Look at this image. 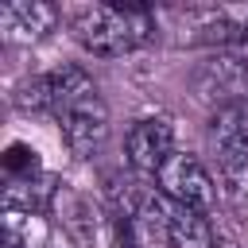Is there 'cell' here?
Segmentation results:
<instances>
[{"instance_id": "4", "label": "cell", "mask_w": 248, "mask_h": 248, "mask_svg": "<svg viewBox=\"0 0 248 248\" xmlns=\"http://www.w3.org/2000/svg\"><path fill=\"white\" fill-rule=\"evenodd\" d=\"M155 182H159V194H167L178 205H190V209H202V213L213 205V178L186 151H174L163 163V170L155 174Z\"/></svg>"}, {"instance_id": "6", "label": "cell", "mask_w": 248, "mask_h": 248, "mask_svg": "<svg viewBox=\"0 0 248 248\" xmlns=\"http://www.w3.org/2000/svg\"><path fill=\"white\" fill-rule=\"evenodd\" d=\"M58 8L54 4H4L0 8V27L12 43H35L46 31H54Z\"/></svg>"}, {"instance_id": "7", "label": "cell", "mask_w": 248, "mask_h": 248, "mask_svg": "<svg viewBox=\"0 0 248 248\" xmlns=\"http://www.w3.org/2000/svg\"><path fill=\"white\" fill-rule=\"evenodd\" d=\"M217 167H221L225 198L232 202L236 213L248 217V140H236V143L217 147Z\"/></svg>"}, {"instance_id": "8", "label": "cell", "mask_w": 248, "mask_h": 248, "mask_svg": "<svg viewBox=\"0 0 248 248\" xmlns=\"http://www.w3.org/2000/svg\"><path fill=\"white\" fill-rule=\"evenodd\" d=\"M4 170H8V178H31V174H39V159H35V151L16 143L4 155Z\"/></svg>"}, {"instance_id": "1", "label": "cell", "mask_w": 248, "mask_h": 248, "mask_svg": "<svg viewBox=\"0 0 248 248\" xmlns=\"http://www.w3.org/2000/svg\"><path fill=\"white\" fill-rule=\"evenodd\" d=\"M46 112L58 120L66 147L78 159H89L108 136V108L81 66H62L46 74Z\"/></svg>"}, {"instance_id": "9", "label": "cell", "mask_w": 248, "mask_h": 248, "mask_svg": "<svg viewBox=\"0 0 248 248\" xmlns=\"http://www.w3.org/2000/svg\"><path fill=\"white\" fill-rule=\"evenodd\" d=\"M4 248H23V240H19V232H16V229H8V232H4Z\"/></svg>"}, {"instance_id": "5", "label": "cell", "mask_w": 248, "mask_h": 248, "mask_svg": "<svg viewBox=\"0 0 248 248\" xmlns=\"http://www.w3.org/2000/svg\"><path fill=\"white\" fill-rule=\"evenodd\" d=\"M124 151H128V163L140 174H159L163 163L174 155V128L163 116L136 120L132 132H128V140H124Z\"/></svg>"}, {"instance_id": "3", "label": "cell", "mask_w": 248, "mask_h": 248, "mask_svg": "<svg viewBox=\"0 0 248 248\" xmlns=\"http://www.w3.org/2000/svg\"><path fill=\"white\" fill-rule=\"evenodd\" d=\"M136 213H140L143 229L155 240L170 244V248H213V225L205 221V213L190 209V205H178L159 190L143 194Z\"/></svg>"}, {"instance_id": "2", "label": "cell", "mask_w": 248, "mask_h": 248, "mask_svg": "<svg viewBox=\"0 0 248 248\" xmlns=\"http://www.w3.org/2000/svg\"><path fill=\"white\" fill-rule=\"evenodd\" d=\"M70 35L101 58L132 54L155 39V16L143 4H81L66 16Z\"/></svg>"}]
</instances>
